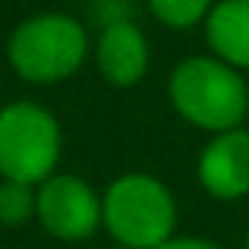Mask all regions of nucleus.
Returning a JSON list of instances; mask_svg holds the SVG:
<instances>
[{"label":"nucleus","mask_w":249,"mask_h":249,"mask_svg":"<svg viewBox=\"0 0 249 249\" xmlns=\"http://www.w3.org/2000/svg\"><path fill=\"white\" fill-rule=\"evenodd\" d=\"M199 186L218 202H240L249 196V129L237 126L218 133L196 158Z\"/></svg>","instance_id":"6"},{"label":"nucleus","mask_w":249,"mask_h":249,"mask_svg":"<svg viewBox=\"0 0 249 249\" xmlns=\"http://www.w3.org/2000/svg\"><path fill=\"white\" fill-rule=\"evenodd\" d=\"M63 129L51 107L38 101H10L0 107V180L38 186L57 174Z\"/></svg>","instance_id":"4"},{"label":"nucleus","mask_w":249,"mask_h":249,"mask_svg":"<svg viewBox=\"0 0 249 249\" xmlns=\"http://www.w3.org/2000/svg\"><path fill=\"white\" fill-rule=\"evenodd\" d=\"M148 13L170 32H189L205 22L214 0H145Z\"/></svg>","instance_id":"9"},{"label":"nucleus","mask_w":249,"mask_h":249,"mask_svg":"<svg viewBox=\"0 0 249 249\" xmlns=\"http://www.w3.org/2000/svg\"><path fill=\"white\" fill-rule=\"evenodd\" d=\"M243 126H246V129H249V114H246V123H243Z\"/></svg>","instance_id":"14"},{"label":"nucleus","mask_w":249,"mask_h":249,"mask_svg":"<svg viewBox=\"0 0 249 249\" xmlns=\"http://www.w3.org/2000/svg\"><path fill=\"white\" fill-rule=\"evenodd\" d=\"M91 57H95L98 76L107 85L133 89L152 70V41L136 19H123V22H110L98 29Z\"/></svg>","instance_id":"7"},{"label":"nucleus","mask_w":249,"mask_h":249,"mask_svg":"<svg viewBox=\"0 0 249 249\" xmlns=\"http://www.w3.org/2000/svg\"><path fill=\"white\" fill-rule=\"evenodd\" d=\"M35 221V186L0 180V227H25Z\"/></svg>","instance_id":"10"},{"label":"nucleus","mask_w":249,"mask_h":249,"mask_svg":"<svg viewBox=\"0 0 249 249\" xmlns=\"http://www.w3.org/2000/svg\"><path fill=\"white\" fill-rule=\"evenodd\" d=\"M158 249H224L221 243H214V240H208V237H170L167 243H161Z\"/></svg>","instance_id":"12"},{"label":"nucleus","mask_w":249,"mask_h":249,"mask_svg":"<svg viewBox=\"0 0 249 249\" xmlns=\"http://www.w3.org/2000/svg\"><path fill=\"white\" fill-rule=\"evenodd\" d=\"M35 221L63 243H82L101 231V193L79 174L48 177L35 186Z\"/></svg>","instance_id":"5"},{"label":"nucleus","mask_w":249,"mask_h":249,"mask_svg":"<svg viewBox=\"0 0 249 249\" xmlns=\"http://www.w3.org/2000/svg\"><path fill=\"white\" fill-rule=\"evenodd\" d=\"M91 54L82 19L70 13H35L13 25L6 38V63L29 85H57L73 79Z\"/></svg>","instance_id":"2"},{"label":"nucleus","mask_w":249,"mask_h":249,"mask_svg":"<svg viewBox=\"0 0 249 249\" xmlns=\"http://www.w3.org/2000/svg\"><path fill=\"white\" fill-rule=\"evenodd\" d=\"M202 32L208 54L240 73H249V0H214Z\"/></svg>","instance_id":"8"},{"label":"nucleus","mask_w":249,"mask_h":249,"mask_svg":"<svg viewBox=\"0 0 249 249\" xmlns=\"http://www.w3.org/2000/svg\"><path fill=\"white\" fill-rule=\"evenodd\" d=\"M91 16L98 19V29L110 22H123V19H133V3L129 0H95L91 3Z\"/></svg>","instance_id":"11"},{"label":"nucleus","mask_w":249,"mask_h":249,"mask_svg":"<svg viewBox=\"0 0 249 249\" xmlns=\"http://www.w3.org/2000/svg\"><path fill=\"white\" fill-rule=\"evenodd\" d=\"M243 249H249V231H246V237H243Z\"/></svg>","instance_id":"13"},{"label":"nucleus","mask_w":249,"mask_h":249,"mask_svg":"<svg viewBox=\"0 0 249 249\" xmlns=\"http://www.w3.org/2000/svg\"><path fill=\"white\" fill-rule=\"evenodd\" d=\"M107 249H123V246H107Z\"/></svg>","instance_id":"15"},{"label":"nucleus","mask_w":249,"mask_h":249,"mask_svg":"<svg viewBox=\"0 0 249 249\" xmlns=\"http://www.w3.org/2000/svg\"><path fill=\"white\" fill-rule=\"evenodd\" d=\"M167 98L183 123L208 136L243 126L249 114L246 73L221 63L212 54L183 57L170 70Z\"/></svg>","instance_id":"1"},{"label":"nucleus","mask_w":249,"mask_h":249,"mask_svg":"<svg viewBox=\"0 0 249 249\" xmlns=\"http://www.w3.org/2000/svg\"><path fill=\"white\" fill-rule=\"evenodd\" d=\"M177 196L161 177L129 170L107 183L101 193V227L114 246L158 249L177 237Z\"/></svg>","instance_id":"3"}]
</instances>
